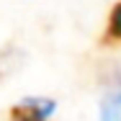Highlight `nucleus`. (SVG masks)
<instances>
[{"label": "nucleus", "mask_w": 121, "mask_h": 121, "mask_svg": "<svg viewBox=\"0 0 121 121\" xmlns=\"http://www.w3.org/2000/svg\"><path fill=\"white\" fill-rule=\"evenodd\" d=\"M57 103L49 98H26L23 103L10 108V119L13 121H47L54 113Z\"/></svg>", "instance_id": "1"}, {"label": "nucleus", "mask_w": 121, "mask_h": 121, "mask_svg": "<svg viewBox=\"0 0 121 121\" xmlns=\"http://www.w3.org/2000/svg\"><path fill=\"white\" fill-rule=\"evenodd\" d=\"M100 121H121V72H116L100 100Z\"/></svg>", "instance_id": "2"}, {"label": "nucleus", "mask_w": 121, "mask_h": 121, "mask_svg": "<svg viewBox=\"0 0 121 121\" xmlns=\"http://www.w3.org/2000/svg\"><path fill=\"white\" fill-rule=\"evenodd\" d=\"M106 44L111 41H121V0L111 8L108 13V26H106V36H103Z\"/></svg>", "instance_id": "3"}]
</instances>
